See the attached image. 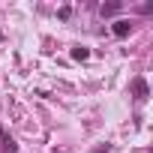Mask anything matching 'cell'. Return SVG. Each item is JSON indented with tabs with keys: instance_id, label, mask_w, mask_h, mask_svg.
Wrapping results in <instances>:
<instances>
[{
	"instance_id": "7a4b0ae2",
	"label": "cell",
	"mask_w": 153,
	"mask_h": 153,
	"mask_svg": "<svg viewBox=\"0 0 153 153\" xmlns=\"http://www.w3.org/2000/svg\"><path fill=\"white\" fill-rule=\"evenodd\" d=\"M72 57H75V60H87L90 51H87V48H72Z\"/></svg>"
},
{
	"instance_id": "6da1fadb",
	"label": "cell",
	"mask_w": 153,
	"mask_h": 153,
	"mask_svg": "<svg viewBox=\"0 0 153 153\" xmlns=\"http://www.w3.org/2000/svg\"><path fill=\"white\" fill-rule=\"evenodd\" d=\"M129 27H132V24L120 18V21H114V27H111V30H114V36H126V33H129Z\"/></svg>"
},
{
	"instance_id": "3957f363",
	"label": "cell",
	"mask_w": 153,
	"mask_h": 153,
	"mask_svg": "<svg viewBox=\"0 0 153 153\" xmlns=\"http://www.w3.org/2000/svg\"><path fill=\"white\" fill-rule=\"evenodd\" d=\"M117 9H120V3H105V6L99 9V12H102V15H114Z\"/></svg>"
},
{
	"instance_id": "277c9868",
	"label": "cell",
	"mask_w": 153,
	"mask_h": 153,
	"mask_svg": "<svg viewBox=\"0 0 153 153\" xmlns=\"http://www.w3.org/2000/svg\"><path fill=\"white\" fill-rule=\"evenodd\" d=\"M135 93H138V96H147V84H144V81H141V78H138V81H135Z\"/></svg>"
}]
</instances>
